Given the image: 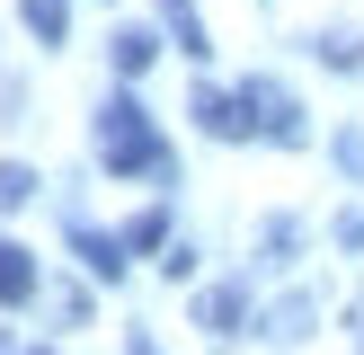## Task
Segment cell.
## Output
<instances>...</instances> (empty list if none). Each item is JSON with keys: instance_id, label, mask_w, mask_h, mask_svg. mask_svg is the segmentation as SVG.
<instances>
[{"instance_id": "cell-1", "label": "cell", "mask_w": 364, "mask_h": 355, "mask_svg": "<svg viewBox=\"0 0 364 355\" xmlns=\"http://www.w3.org/2000/svg\"><path fill=\"white\" fill-rule=\"evenodd\" d=\"M98 160H107V178H142V169H169V142L151 133V116L134 98H107L98 106Z\"/></svg>"}, {"instance_id": "cell-2", "label": "cell", "mask_w": 364, "mask_h": 355, "mask_svg": "<svg viewBox=\"0 0 364 355\" xmlns=\"http://www.w3.org/2000/svg\"><path fill=\"white\" fill-rule=\"evenodd\" d=\"M240 98H249V116H258L267 142H284V151H302V142H311V124H302V106H294V89H284V80H249Z\"/></svg>"}, {"instance_id": "cell-3", "label": "cell", "mask_w": 364, "mask_h": 355, "mask_svg": "<svg viewBox=\"0 0 364 355\" xmlns=\"http://www.w3.org/2000/svg\"><path fill=\"white\" fill-rule=\"evenodd\" d=\"M196 124H205L213 142H240V133H258V116H249V98H240V89H196Z\"/></svg>"}, {"instance_id": "cell-4", "label": "cell", "mask_w": 364, "mask_h": 355, "mask_svg": "<svg viewBox=\"0 0 364 355\" xmlns=\"http://www.w3.org/2000/svg\"><path fill=\"white\" fill-rule=\"evenodd\" d=\"M240 311H249V284H213V293L196 302V329H205V337H231Z\"/></svg>"}, {"instance_id": "cell-5", "label": "cell", "mask_w": 364, "mask_h": 355, "mask_svg": "<svg viewBox=\"0 0 364 355\" xmlns=\"http://www.w3.org/2000/svg\"><path fill=\"white\" fill-rule=\"evenodd\" d=\"M0 302H36V248L0 240Z\"/></svg>"}, {"instance_id": "cell-6", "label": "cell", "mask_w": 364, "mask_h": 355, "mask_svg": "<svg viewBox=\"0 0 364 355\" xmlns=\"http://www.w3.org/2000/svg\"><path fill=\"white\" fill-rule=\"evenodd\" d=\"M71 248H80V266H89V275H107V284L124 275V240H98V231H71Z\"/></svg>"}, {"instance_id": "cell-7", "label": "cell", "mask_w": 364, "mask_h": 355, "mask_svg": "<svg viewBox=\"0 0 364 355\" xmlns=\"http://www.w3.org/2000/svg\"><path fill=\"white\" fill-rule=\"evenodd\" d=\"M151 53H160L151 27H116V71H124V80H134V71H151Z\"/></svg>"}, {"instance_id": "cell-8", "label": "cell", "mask_w": 364, "mask_h": 355, "mask_svg": "<svg viewBox=\"0 0 364 355\" xmlns=\"http://www.w3.org/2000/svg\"><path fill=\"white\" fill-rule=\"evenodd\" d=\"M18 18H27L36 45H63V0H18Z\"/></svg>"}, {"instance_id": "cell-9", "label": "cell", "mask_w": 364, "mask_h": 355, "mask_svg": "<svg viewBox=\"0 0 364 355\" xmlns=\"http://www.w3.org/2000/svg\"><path fill=\"white\" fill-rule=\"evenodd\" d=\"M160 18L178 27V53H205V18H196V0H160Z\"/></svg>"}, {"instance_id": "cell-10", "label": "cell", "mask_w": 364, "mask_h": 355, "mask_svg": "<svg viewBox=\"0 0 364 355\" xmlns=\"http://www.w3.org/2000/svg\"><path fill=\"white\" fill-rule=\"evenodd\" d=\"M36 195V169H18V160H0V213H18Z\"/></svg>"}, {"instance_id": "cell-11", "label": "cell", "mask_w": 364, "mask_h": 355, "mask_svg": "<svg viewBox=\"0 0 364 355\" xmlns=\"http://www.w3.org/2000/svg\"><path fill=\"white\" fill-rule=\"evenodd\" d=\"M320 62H338V71H364V36H320Z\"/></svg>"}, {"instance_id": "cell-12", "label": "cell", "mask_w": 364, "mask_h": 355, "mask_svg": "<svg viewBox=\"0 0 364 355\" xmlns=\"http://www.w3.org/2000/svg\"><path fill=\"white\" fill-rule=\"evenodd\" d=\"M124 248H169V222H160V213H142V222L124 231Z\"/></svg>"}, {"instance_id": "cell-13", "label": "cell", "mask_w": 364, "mask_h": 355, "mask_svg": "<svg viewBox=\"0 0 364 355\" xmlns=\"http://www.w3.org/2000/svg\"><path fill=\"white\" fill-rule=\"evenodd\" d=\"M134 355H160V346H151V337H134Z\"/></svg>"}, {"instance_id": "cell-14", "label": "cell", "mask_w": 364, "mask_h": 355, "mask_svg": "<svg viewBox=\"0 0 364 355\" xmlns=\"http://www.w3.org/2000/svg\"><path fill=\"white\" fill-rule=\"evenodd\" d=\"M36 355H45V346H36Z\"/></svg>"}]
</instances>
